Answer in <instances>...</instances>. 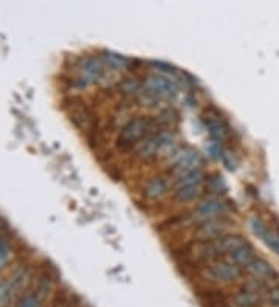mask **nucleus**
<instances>
[{"mask_svg": "<svg viewBox=\"0 0 279 307\" xmlns=\"http://www.w3.org/2000/svg\"><path fill=\"white\" fill-rule=\"evenodd\" d=\"M158 151H160V131L150 132L141 143L137 146L135 157L141 161H150L158 158Z\"/></svg>", "mask_w": 279, "mask_h": 307, "instance_id": "1a4fd4ad", "label": "nucleus"}, {"mask_svg": "<svg viewBox=\"0 0 279 307\" xmlns=\"http://www.w3.org/2000/svg\"><path fill=\"white\" fill-rule=\"evenodd\" d=\"M103 61L106 67L109 70H114V72H124L129 68V59L118 53H106L103 56Z\"/></svg>", "mask_w": 279, "mask_h": 307, "instance_id": "f3484780", "label": "nucleus"}, {"mask_svg": "<svg viewBox=\"0 0 279 307\" xmlns=\"http://www.w3.org/2000/svg\"><path fill=\"white\" fill-rule=\"evenodd\" d=\"M205 186L208 188V191H211L214 195L223 194V192L227 191L225 181H223L222 175H219V174H214V175H211V177H206Z\"/></svg>", "mask_w": 279, "mask_h": 307, "instance_id": "a211bd4d", "label": "nucleus"}, {"mask_svg": "<svg viewBox=\"0 0 279 307\" xmlns=\"http://www.w3.org/2000/svg\"><path fill=\"white\" fill-rule=\"evenodd\" d=\"M242 269L231 259L219 258L206 264L202 270V278L211 284H230L241 278Z\"/></svg>", "mask_w": 279, "mask_h": 307, "instance_id": "f03ea898", "label": "nucleus"}, {"mask_svg": "<svg viewBox=\"0 0 279 307\" xmlns=\"http://www.w3.org/2000/svg\"><path fill=\"white\" fill-rule=\"evenodd\" d=\"M220 158H222V161H223V164H225L228 169H236V166H237V158H236V155L233 152H230V151H225L223 149V152H222V155H220Z\"/></svg>", "mask_w": 279, "mask_h": 307, "instance_id": "aec40b11", "label": "nucleus"}, {"mask_svg": "<svg viewBox=\"0 0 279 307\" xmlns=\"http://www.w3.org/2000/svg\"><path fill=\"white\" fill-rule=\"evenodd\" d=\"M228 230V223L225 219H213L202 223H197L195 227V237L197 241H213L217 239L222 234H225Z\"/></svg>", "mask_w": 279, "mask_h": 307, "instance_id": "6e6552de", "label": "nucleus"}, {"mask_svg": "<svg viewBox=\"0 0 279 307\" xmlns=\"http://www.w3.org/2000/svg\"><path fill=\"white\" fill-rule=\"evenodd\" d=\"M250 228H251V231H253V234L258 236L259 239H262V241L267 237V234L270 231V228L267 227V223L259 217H251L250 219Z\"/></svg>", "mask_w": 279, "mask_h": 307, "instance_id": "6ab92c4d", "label": "nucleus"}, {"mask_svg": "<svg viewBox=\"0 0 279 307\" xmlns=\"http://www.w3.org/2000/svg\"><path fill=\"white\" fill-rule=\"evenodd\" d=\"M169 164V172L177 177L194 169H202L203 167V155L194 148H178L172 155L167 158Z\"/></svg>", "mask_w": 279, "mask_h": 307, "instance_id": "39448f33", "label": "nucleus"}, {"mask_svg": "<svg viewBox=\"0 0 279 307\" xmlns=\"http://www.w3.org/2000/svg\"><path fill=\"white\" fill-rule=\"evenodd\" d=\"M152 128H153V121L149 117L138 115L131 118L128 123H124V126L118 132L117 137L118 149L128 151L138 146L150 134Z\"/></svg>", "mask_w": 279, "mask_h": 307, "instance_id": "f257e3e1", "label": "nucleus"}, {"mask_svg": "<svg viewBox=\"0 0 279 307\" xmlns=\"http://www.w3.org/2000/svg\"><path fill=\"white\" fill-rule=\"evenodd\" d=\"M39 306V297L37 295H26L17 307H37Z\"/></svg>", "mask_w": 279, "mask_h": 307, "instance_id": "393cba45", "label": "nucleus"}, {"mask_svg": "<svg viewBox=\"0 0 279 307\" xmlns=\"http://www.w3.org/2000/svg\"><path fill=\"white\" fill-rule=\"evenodd\" d=\"M206 175L203 167L202 169H194L185 174H180L174 177V189L175 188H185V186H197V185H205Z\"/></svg>", "mask_w": 279, "mask_h": 307, "instance_id": "ddd939ff", "label": "nucleus"}, {"mask_svg": "<svg viewBox=\"0 0 279 307\" xmlns=\"http://www.w3.org/2000/svg\"><path fill=\"white\" fill-rule=\"evenodd\" d=\"M175 118H177L175 114H174V112H171V110H163L161 114H160V117H157V120H160L163 123L164 128H169Z\"/></svg>", "mask_w": 279, "mask_h": 307, "instance_id": "b1692460", "label": "nucleus"}, {"mask_svg": "<svg viewBox=\"0 0 279 307\" xmlns=\"http://www.w3.org/2000/svg\"><path fill=\"white\" fill-rule=\"evenodd\" d=\"M118 89L126 96L140 98L144 93V84H143V81H138L137 78H126V79L120 81Z\"/></svg>", "mask_w": 279, "mask_h": 307, "instance_id": "dca6fc26", "label": "nucleus"}, {"mask_svg": "<svg viewBox=\"0 0 279 307\" xmlns=\"http://www.w3.org/2000/svg\"><path fill=\"white\" fill-rule=\"evenodd\" d=\"M213 242L216 245L219 256L222 258V256H227V255L230 256L237 247H241L244 242H247V239L237 233H225L220 237H217V239H213Z\"/></svg>", "mask_w": 279, "mask_h": 307, "instance_id": "f8f14e48", "label": "nucleus"}, {"mask_svg": "<svg viewBox=\"0 0 279 307\" xmlns=\"http://www.w3.org/2000/svg\"><path fill=\"white\" fill-rule=\"evenodd\" d=\"M247 273L256 279V281H261V283H267L270 279L276 278V272L273 269V265L264 258H259L256 256L253 261H251L247 267H245Z\"/></svg>", "mask_w": 279, "mask_h": 307, "instance_id": "9d476101", "label": "nucleus"}, {"mask_svg": "<svg viewBox=\"0 0 279 307\" xmlns=\"http://www.w3.org/2000/svg\"><path fill=\"white\" fill-rule=\"evenodd\" d=\"M143 84H144L146 92L150 93L152 96L158 98L160 101L174 100V98H177L180 93V86H178L177 78L169 76V75L153 72L144 78Z\"/></svg>", "mask_w": 279, "mask_h": 307, "instance_id": "20e7f679", "label": "nucleus"}, {"mask_svg": "<svg viewBox=\"0 0 279 307\" xmlns=\"http://www.w3.org/2000/svg\"><path fill=\"white\" fill-rule=\"evenodd\" d=\"M258 255H256V250H255V247L251 245L250 242H244L241 247H237L233 253L230 255V259L233 261V262H236L237 265H239L241 269H245L247 265L253 261L255 258H256Z\"/></svg>", "mask_w": 279, "mask_h": 307, "instance_id": "2eb2a0df", "label": "nucleus"}, {"mask_svg": "<svg viewBox=\"0 0 279 307\" xmlns=\"http://www.w3.org/2000/svg\"><path fill=\"white\" fill-rule=\"evenodd\" d=\"M11 256V245L6 241H0V269L8 262Z\"/></svg>", "mask_w": 279, "mask_h": 307, "instance_id": "412c9836", "label": "nucleus"}, {"mask_svg": "<svg viewBox=\"0 0 279 307\" xmlns=\"http://www.w3.org/2000/svg\"><path fill=\"white\" fill-rule=\"evenodd\" d=\"M106 64L103 58H96V56H86L82 58L76 65V76L75 84L79 89H87L90 86L101 82L106 76Z\"/></svg>", "mask_w": 279, "mask_h": 307, "instance_id": "7ed1b4c3", "label": "nucleus"}, {"mask_svg": "<svg viewBox=\"0 0 279 307\" xmlns=\"http://www.w3.org/2000/svg\"><path fill=\"white\" fill-rule=\"evenodd\" d=\"M205 124H206V129L214 142H217V143L225 142L228 134H230V128L222 117H219L217 114H214V112H206Z\"/></svg>", "mask_w": 279, "mask_h": 307, "instance_id": "9b49d317", "label": "nucleus"}, {"mask_svg": "<svg viewBox=\"0 0 279 307\" xmlns=\"http://www.w3.org/2000/svg\"><path fill=\"white\" fill-rule=\"evenodd\" d=\"M205 185L197 186H185V188H175L174 189V200L180 205H188L195 200H200L203 194Z\"/></svg>", "mask_w": 279, "mask_h": 307, "instance_id": "4468645a", "label": "nucleus"}, {"mask_svg": "<svg viewBox=\"0 0 279 307\" xmlns=\"http://www.w3.org/2000/svg\"><path fill=\"white\" fill-rule=\"evenodd\" d=\"M11 298V286L0 281V307H5Z\"/></svg>", "mask_w": 279, "mask_h": 307, "instance_id": "4be33fe9", "label": "nucleus"}, {"mask_svg": "<svg viewBox=\"0 0 279 307\" xmlns=\"http://www.w3.org/2000/svg\"><path fill=\"white\" fill-rule=\"evenodd\" d=\"M228 214V206L219 195H209V197L200 199L192 209V222L202 223L213 219H225Z\"/></svg>", "mask_w": 279, "mask_h": 307, "instance_id": "423d86ee", "label": "nucleus"}, {"mask_svg": "<svg viewBox=\"0 0 279 307\" xmlns=\"http://www.w3.org/2000/svg\"><path fill=\"white\" fill-rule=\"evenodd\" d=\"M267 301L272 307H279V286L267 290Z\"/></svg>", "mask_w": 279, "mask_h": 307, "instance_id": "5701e85b", "label": "nucleus"}, {"mask_svg": "<svg viewBox=\"0 0 279 307\" xmlns=\"http://www.w3.org/2000/svg\"><path fill=\"white\" fill-rule=\"evenodd\" d=\"M172 183L164 175H152L143 185V195L150 202H160L167 197L172 189Z\"/></svg>", "mask_w": 279, "mask_h": 307, "instance_id": "0eeeda50", "label": "nucleus"}]
</instances>
